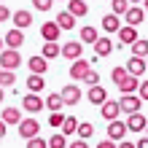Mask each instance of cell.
<instances>
[{
    "label": "cell",
    "mask_w": 148,
    "mask_h": 148,
    "mask_svg": "<svg viewBox=\"0 0 148 148\" xmlns=\"http://www.w3.org/2000/svg\"><path fill=\"white\" fill-rule=\"evenodd\" d=\"M62 105H65L62 94H49V97H46V108H49L51 113H59V110H62Z\"/></svg>",
    "instance_id": "27"
},
{
    "label": "cell",
    "mask_w": 148,
    "mask_h": 148,
    "mask_svg": "<svg viewBox=\"0 0 148 148\" xmlns=\"http://www.w3.org/2000/svg\"><path fill=\"white\" fill-rule=\"evenodd\" d=\"M119 148H137V143H129V140H124V143H119Z\"/></svg>",
    "instance_id": "46"
},
{
    "label": "cell",
    "mask_w": 148,
    "mask_h": 148,
    "mask_svg": "<svg viewBox=\"0 0 148 148\" xmlns=\"http://www.w3.org/2000/svg\"><path fill=\"white\" fill-rule=\"evenodd\" d=\"M22 108L27 110V113H40L43 108H46V100L38 97V94H22Z\"/></svg>",
    "instance_id": "2"
},
{
    "label": "cell",
    "mask_w": 148,
    "mask_h": 148,
    "mask_svg": "<svg viewBox=\"0 0 148 148\" xmlns=\"http://www.w3.org/2000/svg\"><path fill=\"white\" fill-rule=\"evenodd\" d=\"M132 57H140V59H148V40H137L132 43Z\"/></svg>",
    "instance_id": "29"
},
{
    "label": "cell",
    "mask_w": 148,
    "mask_h": 148,
    "mask_svg": "<svg viewBox=\"0 0 148 148\" xmlns=\"http://www.w3.org/2000/svg\"><path fill=\"white\" fill-rule=\"evenodd\" d=\"M86 100H89L92 105H100V108H102V105L108 102V92L102 89V86H92V89L86 92Z\"/></svg>",
    "instance_id": "12"
},
{
    "label": "cell",
    "mask_w": 148,
    "mask_h": 148,
    "mask_svg": "<svg viewBox=\"0 0 148 148\" xmlns=\"http://www.w3.org/2000/svg\"><path fill=\"white\" fill-rule=\"evenodd\" d=\"M30 24H32V14L27 11V8L14 11V27H16V30H27Z\"/></svg>",
    "instance_id": "13"
},
{
    "label": "cell",
    "mask_w": 148,
    "mask_h": 148,
    "mask_svg": "<svg viewBox=\"0 0 148 148\" xmlns=\"http://www.w3.org/2000/svg\"><path fill=\"white\" fill-rule=\"evenodd\" d=\"M51 5H54V0H32V8H38V11H49Z\"/></svg>",
    "instance_id": "37"
},
{
    "label": "cell",
    "mask_w": 148,
    "mask_h": 148,
    "mask_svg": "<svg viewBox=\"0 0 148 148\" xmlns=\"http://www.w3.org/2000/svg\"><path fill=\"white\" fill-rule=\"evenodd\" d=\"M3 94H5V89H3V86H0V102H3Z\"/></svg>",
    "instance_id": "48"
},
{
    "label": "cell",
    "mask_w": 148,
    "mask_h": 148,
    "mask_svg": "<svg viewBox=\"0 0 148 148\" xmlns=\"http://www.w3.org/2000/svg\"><path fill=\"white\" fill-rule=\"evenodd\" d=\"M129 3H132V5H137V3H145V0H129Z\"/></svg>",
    "instance_id": "47"
},
{
    "label": "cell",
    "mask_w": 148,
    "mask_h": 148,
    "mask_svg": "<svg viewBox=\"0 0 148 148\" xmlns=\"http://www.w3.org/2000/svg\"><path fill=\"white\" fill-rule=\"evenodd\" d=\"M143 8H145V11H148V0H145V3H143Z\"/></svg>",
    "instance_id": "50"
},
{
    "label": "cell",
    "mask_w": 148,
    "mask_h": 148,
    "mask_svg": "<svg viewBox=\"0 0 148 148\" xmlns=\"http://www.w3.org/2000/svg\"><path fill=\"white\" fill-rule=\"evenodd\" d=\"M27 67H30L32 73H38V75H43V73L49 70V59L43 57V54H38V57H30V59H27Z\"/></svg>",
    "instance_id": "17"
},
{
    "label": "cell",
    "mask_w": 148,
    "mask_h": 148,
    "mask_svg": "<svg viewBox=\"0 0 148 148\" xmlns=\"http://www.w3.org/2000/svg\"><path fill=\"white\" fill-rule=\"evenodd\" d=\"M137 148H148V135H145V137H140V140H137Z\"/></svg>",
    "instance_id": "44"
},
{
    "label": "cell",
    "mask_w": 148,
    "mask_h": 148,
    "mask_svg": "<svg viewBox=\"0 0 148 148\" xmlns=\"http://www.w3.org/2000/svg\"><path fill=\"white\" fill-rule=\"evenodd\" d=\"M124 19H127L129 27H137V24H143V19H145V8H140V5H129V11L124 14Z\"/></svg>",
    "instance_id": "9"
},
{
    "label": "cell",
    "mask_w": 148,
    "mask_h": 148,
    "mask_svg": "<svg viewBox=\"0 0 148 148\" xmlns=\"http://www.w3.org/2000/svg\"><path fill=\"white\" fill-rule=\"evenodd\" d=\"M137 94H140V100H148V81H143V84H140Z\"/></svg>",
    "instance_id": "41"
},
{
    "label": "cell",
    "mask_w": 148,
    "mask_h": 148,
    "mask_svg": "<svg viewBox=\"0 0 148 148\" xmlns=\"http://www.w3.org/2000/svg\"><path fill=\"white\" fill-rule=\"evenodd\" d=\"M145 62H148V59H145Z\"/></svg>",
    "instance_id": "54"
},
{
    "label": "cell",
    "mask_w": 148,
    "mask_h": 148,
    "mask_svg": "<svg viewBox=\"0 0 148 148\" xmlns=\"http://www.w3.org/2000/svg\"><path fill=\"white\" fill-rule=\"evenodd\" d=\"M86 3H89V0H86Z\"/></svg>",
    "instance_id": "52"
},
{
    "label": "cell",
    "mask_w": 148,
    "mask_h": 148,
    "mask_svg": "<svg viewBox=\"0 0 148 148\" xmlns=\"http://www.w3.org/2000/svg\"><path fill=\"white\" fill-rule=\"evenodd\" d=\"M22 43H24V32H22V30L14 27V30L5 32V49H19Z\"/></svg>",
    "instance_id": "18"
},
{
    "label": "cell",
    "mask_w": 148,
    "mask_h": 148,
    "mask_svg": "<svg viewBox=\"0 0 148 148\" xmlns=\"http://www.w3.org/2000/svg\"><path fill=\"white\" fill-rule=\"evenodd\" d=\"M62 57L67 62H75V59H81V40H67L62 46Z\"/></svg>",
    "instance_id": "10"
},
{
    "label": "cell",
    "mask_w": 148,
    "mask_h": 148,
    "mask_svg": "<svg viewBox=\"0 0 148 148\" xmlns=\"http://www.w3.org/2000/svg\"><path fill=\"white\" fill-rule=\"evenodd\" d=\"M0 3H3V0H0Z\"/></svg>",
    "instance_id": "53"
},
{
    "label": "cell",
    "mask_w": 148,
    "mask_h": 148,
    "mask_svg": "<svg viewBox=\"0 0 148 148\" xmlns=\"http://www.w3.org/2000/svg\"><path fill=\"white\" fill-rule=\"evenodd\" d=\"M19 65H22V54H19L16 49L0 51V67H3V70H16Z\"/></svg>",
    "instance_id": "1"
},
{
    "label": "cell",
    "mask_w": 148,
    "mask_h": 148,
    "mask_svg": "<svg viewBox=\"0 0 148 148\" xmlns=\"http://www.w3.org/2000/svg\"><path fill=\"white\" fill-rule=\"evenodd\" d=\"M62 100H65V105H78L81 102V89L75 84H67L62 89Z\"/></svg>",
    "instance_id": "14"
},
{
    "label": "cell",
    "mask_w": 148,
    "mask_h": 148,
    "mask_svg": "<svg viewBox=\"0 0 148 148\" xmlns=\"http://www.w3.org/2000/svg\"><path fill=\"white\" fill-rule=\"evenodd\" d=\"M27 148H49V140H43V137H32V140H27Z\"/></svg>",
    "instance_id": "38"
},
{
    "label": "cell",
    "mask_w": 148,
    "mask_h": 148,
    "mask_svg": "<svg viewBox=\"0 0 148 148\" xmlns=\"http://www.w3.org/2000/svg\"><path fill=\"white\" fill-rule=\"evenodd\" d=\"M8 19H14V14L8 11V8H5L3 3H0V22H8Z\"/></svg>",
    "instance_id": "40"
},
{
    "label": "cell",
    "mask_w": 148,
    "mask_h": 148,
    "mask_svg": "<svg viewBox=\"0 0 148 148\" xmlns=\"http://www.w3.org/2000/svg\"><path fill=\"white\" fill-rule=\"evenodd\" d=\"M65 119H67V116H62V110H59V113H51V116H49V124H51V127H62Z\"/></svg>",
    "instance_id": "36"
},
{
    "label": "cell",
    "mask_w": 148,
    "mask_h": 148,
    "mask_svg": "<svg viewBox=\"0 0 148 148\" xmlns=\"http://www.w3.org/2000/svg\"><path fill=\"white\" fill-rule=\"evenodd\" d=\"M145 135H148V129H145Z\"/></svg>",
    "instance_id": "51"
},
{
    "label": "cell",
    "mask_w": 148,
    "mask_h": 148,
    "mask_svg": "<svg viewBox=\"0 0 148 148\" xmlns=\"http://www.w3.org/2000/svg\"><path fill=\"white\" fill-rule=\"evenodd\" d=\"M40 132V124L35 119H22V124H19V137H24V140H32V137H38Z\"/></svg>",
    "instance_id": "4"
},
{
    "label": "cell",
    "mask_w": 148,
    "mask_h": 148,
    "mask_svg": "<svg viewBox=\"0 0 148 148\" xmlns=\"http://www.w3.org/2000/svg\"><path fill=\"white\" fill-rule=\"evenodd\" d=\"M78 137H81V140H86V137H92L94 135V127L92 124H81V127H78V132H75Z\"/></svg>",
    "instance_id": "35"
},
{
    "label": "cell",
    "mask_w": 148,
    "mask_h": 148,
    "mask_svg": "<svg viewBox=\"0 0 148 148\" xmlns=\"http://www.w3.org/2000/svg\"><path fill=\"white\" fill-rule=\"evenodd\" d=\"M84 81H86V86H89V89H92V86H100V73H94V70H92L89 75L84 78Z\"/></svg>",
    "instance_id": "39"
},
{
    "label": "cell",
    "mask_w": 148,
    "mask_h": 148,
    "mask_svg": "<svg viewBox=\"0 0 148 148\" xmlns=\"http://www.w3.org/2000/svg\"><path fill=\"white\" fill-rule=\"evenodd\" d=\"M78 127H81V124H78V121H75L73 116H67V119H65V124H62V135L67 137V135H73V132H78Z\"/></svg>",
    "instance_id": "32"
},
{
    "label": "cell",
    "mask_w": 148,
    "mask_h": 148,
    "mask_svg": "<svg viewBox=\"0 0 148 148\" xmlns=\"http://www.w3.org/2000/svg\"><path fill=\"white\" fill-rule=\"evenodd\" d=\"M49 148H67V140H65V135H62V132L51 135V137H49Z\"/></svg>",
    "instance_id": "34"
},
{
    "label": "cell",
    "mask_w": 148,
    "mask_h": 148,
    "mask_svg": "<svg viewBox=\"0 0 148 148\" xmlns=\"http://www.w3.org/2000/svg\"><path fill=\"white\" fill-rule=\"evenodd\" d=\"M89 73H92V62H86V59H75L70 65V78H75V81H84Z\"/></svg>",
    "instance_id": "5"
},
{
    "label": "cell",
    "mask_w": 148,
    "mask_h": 148,
    "mask_svg": "<svg viewBox=\"0 0 148 148\" xmlns=\"http://www.w3.org/2000/svg\"><path fill=\"white\" fill-rule=\"evenodd\" d=\"M121 110L127 113V116H132V113H140V105H143V100H140V94H121Z\"/></svg>",
    "instance_id": "3"
},
{
    "label": "cell",
    "mask_w": 148,
    "mask_h": 148,
    "mask_svg": "<svg viewBox=\"0 0 148 148\" xmlns=\"http://www.w3.org/2000/svg\"><path fill=\"white\" fill-rule=\"evenodd\" d=\"M59 32H62V27H59L57 22H46V24L40 27V35H43V40H46V43H57Z\"/></svg>",
    "instance_id": "11"
},
{
    "label": "cell",
    "mask_w": 148,
    "mask_h": 148,
    "mask_svg": "<svg viewBox=\"0 0 148 148\" xmlns=\"http://www.w3.org/2000/svg\"><path fill=\"white\" fill-rule=\"evenodd\" d=\"M110 78H113V84H116V86H121L129 78V70H127V67H113V70H110Z\"/></svg>",
    "instance_id": "30"
},
{
    "label": "cell",
    "mask_w": 148,
    "mask_h": 148,
    "mask_svg": "<svg viewBox=\"0 0 148 148\" xmlns=\"http://www.w3.org/2000/svg\"><path fill=\"white\" fill-rule=\"evenodd\" d=\"M110 8H113V14L124 16V14L129 11V0H110Z\"/></svg>",
    "instance_id": "33"
},
{
    "label": "cell",
    "mask_w": 148,
    "mask_h": 148,
    "mask_svg": "<svg viewBox=\"0 0 148 148\" xmlns=\"http://www.w3.org/2000/svg\"><path fill=\"white\" fill-rule=\"evenodd\" d=\"M14 84H16V73H14V70H3V67H0V86L5 89V86H14Z\"/></svg>",
    "instance_id": "31"
},
{
    "label": "cell",
    "mask_w": 148,
    "mask_h": 148,
    "mask_svg": "<svg viewBox=\"0 0 148 148\" xmlns=\"http://www.w3.org/2000/svg\"><path fill=\"white\" fill-rule=\"evenodd\" d=\"M67 11L78 19V16H86L89 8H86V0H67Z\"/></svg>",
    "instance_id": "20"
},
{
    "label": "cell",
    "mask_w": 148,
    "mask_h": 148,
    "mask_svg": "<svg viewBox=\"0 0 148 148\" xmlns=\"http://www.w3.org/2000/svg\"><path fill=\"white\" fill-rule=\"evenodd\" d=\"M129 132V129H127V121H108V137H110V140L113 143H116V140H121V137H124Z\"/></svg>",
    "instance_id": "8"
},
{
    "label": "cell",
    "mask_w": 148,
    "mask_h": 148,
    "mask_svg": "<svg viewBox=\"0 0 148 148\" xmlns=\"http://www.w3.org/2000/svg\"><path fill=\"white\" fill-rule=\"evenodd\" d=\"M140 84H143V81H137V75H129L127 81L119 86V92H121V94H135L137 89H140Z\"/></svg>",
    "instance_id": "21"
},
{
    "label": "cell",
    "mask_w": 148,
    "mask_h": 148,
    "mask_svg": "<svg viewBox=\"0 0 148 148\" xmlns=\"http://www.w3.org/2000/svg\"><path fill=\"white\" fill-rule=\"evenodd\" d=\"M97 40H100V32L94 30L92 24H86V27H81V43H92V46H94Z\"/></svg>",
    "instance_id": "22"
},
{
    "label": "cell",
    "mask_w": 148,
    "mask_h": 148,
    "mask_svg": "<svg viewBox=\"0 0 148 148\" xmlns=\"http://www.w3.org/2000/svg\"><path fill=\"white\" fill-rule=\"evenodd\" d=\"M3 46H5V40H3V38H0V51H3Z\"/></svg>",
    "instance_id": "49"
},
{
    "label": "cell",
    "mask_w": 148,
    "mask_h": 148,
    "mask_svg": "<svg viewBox=\"0 0 148 148\" xmlns=\"http://www.w3.org/2000/svg\"><path fill=\"white\" fill-rule=\"evenodd\" d=\"M94 51H97V57H108L113 51V40L110 38H100L97 43H94Z\"/></svg>",
    "instance_id": "23"
},
{
    "label": "cell",
    "mask_w": 148,
    "mask_h": 148,
    "mask_svg": "<svg viewBox=\"0 0 148 148\" xmlns=\"http://www.w3.org/2000/svg\"><path fill=\"white\" fill-rule=\"evenodd\" d=\"M43 57L46 59H54V57H62V46H59V43H46V46H43V51H40Z\"/></svg>",
    "instance_id": "28"
},
{
    "label": "cell",
    "mask_w": 148,
    "mask_h": 148,
    "mask_svg": "<svg viewBox=\"0 0 148 148\" xmlns=\"http://www.w3.org/2000/svg\"><path fill=\"white\" fill-rule=\"evenodd\" d=\"M100 113H102V119H105V121H116V119H119V113H124V110H121V102L108 100L105 105L100 108Z\"/></svg>",
    "instance_id": "7"
},
{
    "label": "cell",
    "mask_w": 148,
    "mask_h": 148,
    "mask_svg": "<svg viewBox=\"0 0 148 148\" xmlns=\"http://www.w3.org/2000/svg\"><path fill=\"white\" fill-rule=\"evenodd\" d=\"M140 38H137V30L129 27V24H124V27L119 30V43L121 46H132V43H137Z\"/></svg>",
    "instance_id": "16"
},
{
    "label": "cell",
    "mask_w": 148,
    "mask_h": 148,
    "mask_svg": "<svg viewBox=\"0 0 148 148\" xmlns=\"http://www.w3.org/2000/svg\"><path fill=\"white\" fill-rule=\"evenodd\" d=\"M57 24H59L62 30H73V27H75V16H73L70 11H62V14L57 16Z\"/></svg>",
    "instance_id": "26"
},
{
    "label": "cell",
    "mask_w": 148,
    "mask_h": 148,
    "mask_svg": "<svg viewBox=\"0 0 148 148\" xmlns=\"http://www.w3.org/2000/svg\"><path fill=\"white\" fill-rule=\"evenodd\" d=\"M102 30H105V32H119V30H121V19H119V14H108V16H102Z\"/></svg>",
    "instance_id": "19"
},
{
    "label": "cell",
    "mask_w": 148,
    "mask_h": 148,
    "mask_svg": "<svg viewBox=\"0 0 148 148\" xmlns=\"http://www.w3.org/2000/svg\"><path fill=\"white\" fill-rule=\"evenodd\" d=\"M5 127H8V124H5L3 119H0V140H3V137H5Z\"/></svg>",
    "instance_id": "45"
},
{
    "label": "cell",
    "mask_w": 148,
    "mask_h": 148,
    "mask_svg": "<svg viewBox=\"0 0 148 148\" xmlns=\"http://www.w3.org/2000/svg\"><path fill=\"white\" fill-rule=\"evenodd\" d=\"M43 86H46V81H43V75H38V73H32V75L27 78V89H30L32 94H38V92H43Z\"/></svg>",
    "instance_id": "24"
},
{
    "label": "cell",
    "mask_w": 148,
    "mask_h": 148,
    "mask_svg": "<svg viewBox=\"0 0 148 148\" xmlns=\"http://www.w3.org/2000/svg\"><path fill=\"white\" fill-rule=\"evenodd\" d=\"M124 67L129 70V75H137V78H140V75L148 70V62H145V59H140V57H129V62H127Z\"/></svg>",
    "instance_id": "15"
},
{
    "label": "cell",
    "mask_w": 148,
    "mask_h": 148,
    "mask_svg": "<svg viewBox=\"0 0 148 148\" xmlns=\"http://www.w3.org/2000/svg\"><path fill=\"white\" fill-rule=\"evenodd\" d=\"M97 148H119V145L113 143V140H100V143H97Z\"/></svg>",
    "instance_id": "43"
},
{
    "label": "cell",
    "mask_w": 148,
    "mask_h": 148,
    "mask_svg": "<svg viewBox=\"0 0 148 148\" xmlns=\"http://www.w3.org/2000/svg\"><path fill=\"white\" fill-rule=\"evenodd\" d=\"M3 121H5V124H16V127H19V124H22L19 108H5V110H3Z\"/></svg>",
    "instance_id": "25"
},
{
    "label": "cell",
    "mask_w": 148,
    "mask_h": 148,
    "mask_svg": "<svg viewBox=\"0 0 148 148\" xmlns=\"http://www.w3.org/2000/svg\"><path fill=\"white\" fill-rule=\"evenodd\" d=\"M70 148H89V143H86V140H81V137H78V140H73V143H70Z\"/></svg>",
    "instance_id": "42"
},
{
    "label": "cell",
    "mask_w": 148,
    "mask_h": 148,
    "mask_svg": "<svg viewBox=\"0 0 148 148\" xmlns=\"http://www.w3.org/2000/svg\"><path fill=\"white\" fill-rule=\"evenodd\" d=\"M127 129L129 132H145L148 129V119L143 116V113H132V116H127Z\"/></svg>",
    "instance_id": "6"
}]
</instances>
